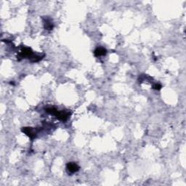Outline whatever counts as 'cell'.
Segmentation results:
<instances>
[{"label": "cell", "instance_id": "2", "mask_svg": "<svg viewBox=\"0 0 186 186\" xmlns=\"http://www.w3.org/2000/svg\"><path fill=\"white\" fill-rule=\"evenodd\" d=\"M55 116L56 118L60 121H66V120L69 119V116H71V112L67 111H58L57 113L55 114Z\"/></svg>", "mask_w": 186, "mask_h": 186}, {"label": "cell", "instance_id": "6", "mask_svg": "<svg viewBox=\"0 0 186 186\" xmlns=\"http://www.w3.org/2000/svg\"><path fill=\"white\" fill-rule=\"evenodd\" d=\"M107 54V50L105 48L102 47H98L94 51V55L95 57H100L104 56Z\"/></svg>", "mask_w": 186, "mask_h": 186}, {"label": "cell", "instance_id": "7", "mask_svg": "<svg viewBox=\"0 0 186 186\" xmlns=\"http://www.w3.org/2000/svg\"><path fill=\"white\" fill-rule=\"evenodd\" d=\"M45 111H46L47 114H51V115H55V114L57 113V111H58V110H57L55 108H47L46 109H45Z\"/></svg>", "mask_w": 186, "mask_h": 186}, {"label": "cell", "instance_id": "8", "mask_svg": "<svg viewBox=\"0 0 186 186\" xmlns=\"http://www.w3.org/2000/svg\"><path fill=\"white\" fill-rule=\"evenodd\" d=\"M161 87H162V86L159 84H155L153 85V89H154V90H160L161 89Z\"/></svg>", "mask_w": 186, "mask_h": 186}, {"label": "cell", "instance_id": "4", "mask_svg": "<svg viewBox=\"0 0 186 186\" xmlns=\"http://www.w3.org/2000/svg\"><path fill=\"white\" fill-rule=\"evenodd\" d=\"M66 169L69 173H75L79 170V166L75 162H69L66 165Z\"/></svg>", "mask_w": 186, "mask_h": 186}, {"label": "cell", "instance_id": "3", "mask_svg": "<svg viewBox=\"0 0 186 186\" xmlns=\"http://www.w3.org/2000/svg\"><path fill=\"white\" fill-rule=\"evenodd\" d=\"M21 131L23 133H25L31 140H34L36 137V132L34 128L32 127H23L21 129Z\"/></svg>", "mask_w": 186, "mask_h": 186}, {"label": "cell", "instance_id": "5", "mask_svg": "<svg viewBox=\"0 0 186 186\" xmlns=\"http://www.w3.org/2000/svg\"><path fill=\"white\" fill-rule=\"evenodd\" d=\"M43 21H44V29H46V30L50 31L53 29V23L49 17H44V18H43Z\"/></svg>", "mask_w": 186, "mask_h": 186}, {"label": "cell", "instance_id": "1", "mask_svg": "<svg viewBox=\"0 0 186 186\" xmlns=\"http://www.w3.org/2000/svg\"><path fill=\"white\" fill-rule=\"evenodd\" d=\"M34 55V53L31 50V48L26 47H21V51L20 52L18 55V58L23 59L25 58H30V60L33 58V56Z\"/></svg>", "mask_w": 186, "mask_h": 186}]
</instances>
